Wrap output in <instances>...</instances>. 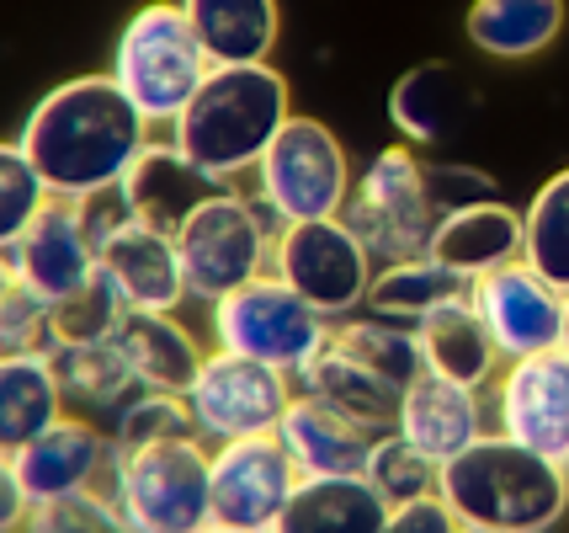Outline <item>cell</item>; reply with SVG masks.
Returning <instances> with one entry per match:
<instances>
[{
  "label": "cell",
  "mask_w": 569,
  "mask_h": 533,
  "mask_svg": "<svg viewBox=\"0 0 569 533\" xmlns=\"http://www.w3.org/2000/svg\"><path fill=\"white\" fill-rule=\"evenodd\" d=\"M149 139H154L149 118L118 91L112 76H70L49 86L27 107L22 134H17L43 187L64 204L123 187L128 166L139 160Z\"/></svg>",
  "instance_id": "obj_1"
},
{
  "label": "cell",
  "mask_w": 569,
  "mask_h": 533,
  "mask_svg": "<svg viewBox=\"0 0 569 533\" xmlns=\"http://www.w3.org/2000/svg\"><path fill=\"white\" fill-rule=\"evenodd\" d=\"M293 118V86L272 59L261 65H213L198 97L176 112L171 145L213 187H234L256 171L282 124Z\"/></svg>",
  "instance_id": "obj_2"
},
{
  "label": "cell",
  "mask_w": 569,
  "mask_h": 533,
  "mask_svg": "<svg viewBox=\"0 0 569 533\" xmlns=\"http://www.w3.org/2000/svg\"><path fill=\"white\" fill-rule=\"evenodd\" d=\"M437 496L458 512L463 529L553 533L569 512V470L490 427L479 443L442 464Z\"/></svg>",
  "instance_id": "obj_3"
},
{
  "label": "cell",
  "mask_w": 569,
  "mask_h": 533,
  "mask_svg": "<svg viewBox=\"0 0 569 533\" xmlns=\"http://www.w3.org/2000/svg\"><path fill=\"white\" fill-rule=\"evenodd\" d=\"M213 59L202 49L198 27L187 22L181 0H149L139 6L112 43V65L107 76L118 80L128 102L149 118V128H171L176 112L198 97L208 80Z\"/></svg>",
  "instance_id": "obj_4"
},
{
  "label": "cell",
  "mask_w": 569,
  "mask_h": 533,
  "mask_svg": "<svg viewBox=\"0 0 569 533\" xmlns=\"http://www.w3.org/2000/svg\"><path fill=\"white\" fill-rule=\"evenodd\" d=\"M208 443L198 432L118 448L107 475V502L123 517L128 533H202L213 523L208 507Z\"/></svg>",
  "instance_id": "obj_5"
},
{
  "label": "cell",
  "mask_w": 569,
  "mask_h": 533,
  "mask_svg": "<svg viewBox=\"0 0 569 533\" xmlns=\"http://www.w3.org/2000/svg\"><path fill=\"white\" fill-rule=\"evenodd\" d=\"M272 246H277V225L272 214L256 204V193L213 187L176 229V256H181L187 299L213 305L229 288L272 273Z\"/></svg>",
  "instance_id": "obj_6"
},
{
  "label": "cell",
  "mask_w": 569,
  "mask_h": 533,
  "mask_svg": "<svg viewBox=\"0 0 569 533\" xmlns=\"http://www.w3.org/2000/svg\"><path fill=\"white\" fill-rule=\"evenodd\" d=\"M256 204L272 214V225H309V219H336L351 204V155L341 134L320 118L293 112L267 155L256 160Z\"/></svg>",
  "instance_id": "obj_7"
},
{
  "label": "cell",
  "mask_w": 569,
  "mask_h": 533,
  "mask_svg": "<svg viewBox=\"0 0 569 533\" xmlns=\"http://www.w3.org/2000/svg\"><path fill=\"white\" fill-rule=\"evenodd\" d=\"M208 336L223 353H240L250 363H267L277 374L298 379L303 363L320 353V342L330 336V320L315 305H303L282 278L261 273V278L240 283L208 305Z\"/></svg>",
  "instance_id": "obj_8"
},
{
  "label": "cell",
  "mask_w": 569,
  "mask_h": 533,
  "mask_svg": "<svg viewBox=\"0 0 569 533\" xmlns=\"http://www.w3.org/2000/svg\"><path fill=\"white\" fill-rule=\"evenodd\" d=\"M437 219H442V204H437V187H431V166L410 145L378 150L351 181L347 225L362 235V246L378 261L421 256L431 246Z\"/></svg>",
  "instance_id": "obj_9"
},
{
  "label": "cell",
  "mask_w": 569,
  "mask_h": 533,
  "mask_svg": "<svg viewBox=\"0 0 569 533\" xmlns=\"http://www.w3.org/2000/svg\"><path fill=\"white\" fill-rule=\"evenodd\" d=\"M372 273H378V256L362 246V235L347 225V214L277 229L272 278L288 283L325 320H347L357 309H368Z\"/></svg>",
  "instance_id": "obj_10"
},
{
  "label": "cell",
  "mask_w": 569,
  "mask_h": 533,
  "mask_svg": "<svg viewBox=\"0 0 569 533\" xmlns=\"http://www.w3.org/2000/svg\"><path fill=\"white\" fill-rule=\"evenodd\" d=\"M293 389V374H277L267 363L208 347L181 401H187L192 432L208 448H219V443H240V437H272Z\"/></svg>",
  "instance_id": "obj_11"
},
{
  "label": "cell",
  "mask_w": 569,
  "mask_h": 533,
  "mask_svg": "<svg viewBox=\"0 0 569 533\" xmlns=\"http://www.w3.org/2000/svg\"><path fill=\"white\" fill-rule=\"evenodd\" d=\"M298 464L288 458V448L272 437H240V443H219L208 454V507L213 523L223 529H250V533H272L282 507L293 502L298 491Z\"/></svg>",
  "instance_id": "obj_12"
},
{
  "label": "cell",
  "mask_w": 569,
  "mask_h": 533,
  "mask_svg": "<svg viewBox=\"0 0 569 533\" xmlns=\"http://www.w3.org/2000/svg\"><path fill=\"white\" fill-rule=\"evenodd\" d=\"M490 427L543 458H569V353L517 357L500 363L490 384Z\"/></svg>",
  "instance_id": "obj_13"
},
{
  "label": "cell",
  "mask_w": 569,
  "mask_h": 533,
  "mask_svg": "<svg viewBox=\"0 0 569 533\" xmlns=\"http://www.w3.org/2000/svg\"><path fill=\"white\" fill-rule=\"evenodd\" d=\"M469 305L479 309V320H485V330H490V342H496V353L506 363L553 353L559 336H565V288H553L527 256L500 267V273L473 278Z\"/></svg>",
  "instance_id": "obj_14"
},
{
  "label": "cell",
  "mask_w": 569,
  "mask_h": 533,
  "mask_svg": "<svg viewBox=\"0 0 569 533\" xmlns=\"http://www.w3.org/2000/svg\"><path fill=\"white\" fill-rule=\"evenodd\" d=\"M112 458H118L112 432L101 427L97 416L64 411L49 432H38L17 454V475H22L32 507L43 512L59 507V502H74V496H101L107 475H112Z\"/></svg>",
  "instance_id": "obj_15"
},
{
  "label": "cell",
  "mask_w": 569,
  "mask_h": 533,
  "mask_svg": "<svg viewBox=\"0 0 569 533\" xmlns=\"http://www.w3.org/2000/svg\"><path fill=\"white\" fill-rule=\"evenodd\" d=\"M11 267H17V283H22L27 294H38V299H49V305L80 294V288L101 273L97 240H91V229L80 219V204L53 198V204L32 219V229L17 240Z\"/></svg>",
  "instance_id": "obj_16"
},
{
  "label": "cell",
  "mask_w": 569,
  "mask_h": 533,
  "mask_svg": "<svg viewBox=\"0 0 569 533\" xmlns=\"http://www.w3.org/2000/svg\"><path fill=\"white\" fill-rule=\"evenodd\" d=\"M395 432L405 443H416L431 464H447V458H458L469 443H479V437L490 432L485 389L421 368L416 379L405 384V395H399Z\"/></svg>",
  "instance_id": "obj_17"
},
{
  "label": "cell",
  "mask_w": 569,
  "mask_h": 533,
  "mask_svg": "<svg viewBox=\"0 0 569 533\" xmlns=\"http://www.w3.org/2000/svg\"><path fill=\"white\" fill-rule=\"evenodd\" d=\"M101 278L112 283V294L123 309H181L187 305V278H181V256H176V235L154 229L144 219L118 225L97 246Z\"/></svg>",
  "instance_id": "obj_18"
},
{
  "label": "cell",
  "mask_w": 569,
  "mask_h": 533,
  "mask_svg": "<svg viewBox=\"0 0 569 533\" xmlns=\"http://www.w3.org/2000/svg\"><path fill=\"white\" fill-rule=\"evenodd\" d=\"M378 432L368 422L347 416L341 406H330L309 389H293V401L277 422V443L288 448L303 481H325V475H362V464L372 454Z\"/></svg>",
  "instance_id": "obj_19"
},
{
  "label": "cell",
  "mask_w": 569,
  "mask_h": 533,
  "mask_svg": "<svg viewBox=\"0 0 569 533\" xmlns=\"http://www.w3.org/2000/svg\"><path fill=\"white\" fill-rule=\"evenodd\" d=\"M521 208L500 204L496 193L490 198H473V204L447 208L437 229H431V246L426 251L437 256L442 267H452L463 283L485 278V273H500L521 261Z\"/></svg>",
  "instance_id": "obj_20"
},
{
  "label": "cell",
  "mask_w": 569,
  "mask_h": 533,
  "mask_svg": "<svg viewBox=\"0 0 569 533\" xmlns=\"http://www.w3.org/2000/svg\"><path fill=\"white\" fill-rule=\"evenodd\" d=\"M112 347L123 353L139 389H166V395H187L198 363L208 357L198 336L176 320V309H128Z\"/></svg>",
  "instance_id": "obj_21"
},
{
  "label": "cell",
  "mask_w": 569,
  "mask_h": 533,
  "mask_svg": "<svg viewBox=\"0 0 569 533\" xmlns=\"http://www.w3.org/2000/svg\"><path fill=\"white\" fill-rule=\"evenodd\" d=\"M118 193H123V204L133 219H144V225L171 229L176 235L181 219L213 193V181L202 177L171 139H149L144 150H139V160L128 166V177Z\"/></svg>",
  "instance_id": "obj_22"
},
{
  "label": "cell",
  "mask_w": 569,
  "mask_h": 533,
  "mask_svg": "<svg viewBox=\"0 0 569 533\" xmlns=\"http://www.w3.org/2000/svg\"><path fill=\"white\" fill-rule=\"evenodd\" d=\"M569 22L565 0H473L463 32L485 59L500 65H527L559 43V32Z\"/></svg>",
  "instance_id": "obj_23"
},
{
  "label": "cell",
  "mask_w": 569,
  "mask_h": 533,
  "mask_svg": "<svg viewBox=\"0 0 569 533\" xmlns=\"http://www.w3.org/2000/svg\"><path fill=\"white\" fill-rule=\"evenodd\" d=\"M70 411L53 353H0V448L22 454Z\"/></svg>",
  "instance_id": "obj_24"
},
{
  "label": "cell",
  "mask_w": 569,
  "mask_h": 533,
  "mask_svg": "<svg viewBox=\"0 0 569 533\" xmlns=\"http://www.w3.org/2000/svg\"><path fill=\"white\" fill-rule=\"evenodd\" d=\"M416 342H421V363L431 374L473 384V389L496 384L500 363H506V357L496 353L485 320H479V309L469 305V294L452 299V305H442V309H431L421 326H416Z\"/></svg>",
  "instance_id": "obj_25"
},
{
  "label": "cell",
  "mask_w": 569,
  "mask_h": 533,
  "mask_svg": "<svg viewBox=\"0 0 569 533\" xmlns=\"http://www.w3.org/2000/svg\"><path fill=\"white\" fill-rule=\"evenodd\" d=\"M383 523L389 502L368 485V475H325V481H298L272 533H383Z\"/></svg>",
  "instance_id": "obj_26"
},
{
  "label": "cell",
  "mask_w": 569,
  "mask_h": 533,
  "mask_svg": "<svg viewBox=\"0 0 569 533\" xmlns=\"http://www.w3.org/2000/svg\"><path fill=\"white\" fill-rule=\"evenodd\" d=\"M181 11L198 27L213 65H261L282 38L277 0H181Z\"/></svg>",
  "instance_id": "obj_27"
},
{
  "label": "cell",
  "mask_w": 569,
  "mask_h": 533,
  "mask_svg": "<svg viewBox=\"0 0 569 533\" xmlns=\"http://www.w3.org/2000/svg\"><path fill=\"white\" fill-rule=\"evenodd\" d=\"M298 389H309V395H320L330 406H341L347 416L357 422H368L372 432H389L399 416V384H389L383 374H372L368 363H357L347 347H336L330 336L320 342V353L303 363V374H298Z\"/></svg>",
  "instance_id": "obj_28"
},
{
  "label": "cell",
  "mask_w": 569,
  "mask_h": 533,
  "mask_svg": "<svg viewBox=\"0 0 569 533\" xmlns=\"http://www.w3.org/2000/svg\"><path fill=\"white\" fill-rule=\"evenodd\" d=\"M463 112H469V86L458 80L452 65H416L389 91V124L399 128V139L410 150L452 139L458 124H463Z\"/></svg>",
  "instance_id": "obj_29"
},
{
  "label": "cell",
  "mask_w": 569,
  "mask_h": 533,
  "mask_svg": "<svg viewBox=\"0 0 569 533\" xmlns=\"http://www.w3.org/2000/svg\"><path fill=\"white\" fill-rule=\"evenodd\" d=\"M463 294H469V283L458 278L452 267H442L431 251H421V256H399V261H378L368 309L383 315V320H399V326H421L431 309L452 305Z\"/></svg>",
  "instance_id": "obj_30"
},
{
  "label": "cell",
  "mask_w": 569,
  "mask_h": 533,
  "mask_svg": "<svg viewBox=\"0 0 569 533\" xmlns=\"http://www.w3.org/2000/svg\"><path fill=\"white\" fill-rule=\"evenodd\" d=\"M59 363V384H64V401L70 411L80 416H97L101 427H107V416L123 406L128 395L139 389L133 374H128L123 353L112 347V342H91V347H59L53 353Z\"/></svg>",
  "instance_id": "obj_31"
},
{
  "label": "cell",
  "mask_w": 569,
  "mask_h": 533,
  "mask_svg": "<svg viewBox=\"0 0 569 533\" xmlns=\"http://www.w3.org/2000/svg\"><path fill=\"white\" fill-rule=\"evenodd\" d=\"M521 256L543 273L553 288L569 294V166L532 193V204L521 208Z\"/></svg>",
  "instance_id": "obj_32"
},
{
  "label": "cell",
  "mask_w": 569,
  "mask_h": 533,
  "mask_svg": "<svg viewBox=\"0 0 569 533\" xmlns=\"http://www.w3.org/2000/svg\"><path fill=\"white\" fill-rule=\"evenodd\" d=\"M362 475H368V485L389 502V507H405V502L437 496L442 464H431L416 443H405V437L389 427V432L372 437V454H368V464H362Z\"/></svg>",
  "instance_id": "obj_33"
},
{
  "label": "cell",
  "mask_w": 569,
  "mask_h": 533,
  "mask_svg": "<svg viewBox=\"0 0 569 533\" xmlns=\"http://www.w3.org/2000/svg\"><path fill=\"white\" fill-rule=\"evenodd\" d=\"M49 204H53V193L43 187V177L27 160V150L17 139H0V256L17 251V240L32 229V219Z\"/></svg>",
  "instance_id": "obj_34"
},
{
  "label": "cell",
  "mask_w": 569,
  "mask_h": 533,
  "mask_svg": "<svg viewBox=\"0 0 569 533\" xmlns=\"http://www.w3.org/2000/svg\"><path fill=\"white\" fill-rule=\"evenodd\" d=\"M123 299L112 294V283L91 278L80 294H70V299H59L53 305V353L59 347H91V342H112L118 336V326H123Z\"/></svg>",
  "instance_id": "obj_35"
},
{
  "label": "cell",
  "mask_w": 569,
  "mask_h": 533,
  "mask_svg": "<svg viewBox=\"0 0 569 533\" xmlns=\"http://www.w3.org/2000/svg\"><path fill=\"white\" fill-rule=\"evenodd\" d=\"M107 432H112L118 448H144V443L187 437V432H192V416H187V401H181V395H166V389H133L123 406L107 416Z\"/></svg>",
  "instance_id": "obj_36"
},
{
  "label": "cell",
  "mask_w": 569,
  "mask_h": 533,
  "mask_svg": "<svg viewBox=\"0 0 569 533\" xmlns=\"http://www.w3.org/2000/svg\"><path fill=\"white\" fill-rule=\"evenodd\" d=\"M38 533H128L123 517L112 512L107 496H74V502H59V507H43L32 517Z\"/></svg>",
  "instance_id": "obj_37"
},
{
  "label": "cell",
  "mask_w": 569,
  "mask_h": 533,
  "mask_svg": "<svg viewBox=\"0 0 569 533\" xmlns=\"http://www.w3.org/2000/svg\"><path fill=\"white\" fill-rule=\"evenodd\" d=\"M383 533H463V523H458V512L447 507L442 496H421V502L389 507Z\"/></svg>",
  "instance_id": "obj_38"
},
{
  "label": "cell",
  "mask_w": 569,
  "mask_h": 533,
  "mask_svg": "<svg viewBox=\"0 0 569 533\" xmlns=\"http://www.w3.org/2000/svg\"><path fill=\"white\" fill-rule=\"evenodd\" d=\"M32 517H38V507H32L22 475H17V454L0 448V533H27Z\"/></svg>",
  "instance_id": "obj_39"
},
{
  "label": "cell",
  "mask_w": 569,
  "mask_h": 533,
  "mask_svg": "<svg viewBox=\"0 0 569 533\" xmlns=\"http://www.w3.org/2000/svg\"><path fill=\"white\" fill-rule=\"evenodd\" d=\"M11 294H17V267H11V256H0V309H6Z\"/></svg>",
  "instance_id": "obj_40"
},
{
  "label": "cell",
  "mask_w": 569,
  "mask_h": 533,
  "mask_svg": "<svg viewBox=\"0 0 569 533\" xmlns=\"http://www.w3.org/2000/svg\"><path fill=\"white\" fill-rule=\"evenodd\" d=\"M559 347L569 353V294H565V336H559Z\"/></svg>",
  "instance_id": "obj_41"
},
{
  "label": "cell",
  "mask_w": 569,
  "mask_h": 533,
  "mask_svg": "<svg viewBox=\"0 0 569 533\" xmlns=\"http://www.w3.org/2000/svg\"><path fill=\"white\" fill-rule=\"evenodd\" d=\"M202 533H250V529H223V523H208Z\"/></svg>",
  "instance_id": "obj_42"
},
{
  "label": "cell",
  "mask_w": 569,
  "mask_h": 533,
  "mask_svg": "<svg viewBox=\"0 0 569 533\" xmlns=\"http://www.w3.org/2000/svg\"><path fill=\"white\" fill-rule=\"evenodd\" d=\"M463 533H490V529H463Z\"/></svg>",
  "instance_id": "obj_43"
},
{
  "label": "cell",
  "mask_w": 569,
  "mask_h": 533,
  "mask_svg": "<svg viewBox=\"0 0 569 533\" xmlns=\"http://www.w3.org/2000/svg\"><path fill=\"white\" fill-rule=\"evenodd\" d=\"M27 533H38V529H27Z\"/></svg>",
  "instance_id": "obj_44"
},
{
  "label": "cell",
  "mask_w": 569,
  "mask_h": 533,
  "mask_svg": "<svg viewBox=\"0 0 569 533\" xmlns=\"http://www.w3.org/2000/svg\"><path fill=\"white\" fill-rule=\"evenodd\" d=\"M565 470H569V458H565Z\"/></svg>",
  "instance_id": "obj_45"
}]
</instances>
